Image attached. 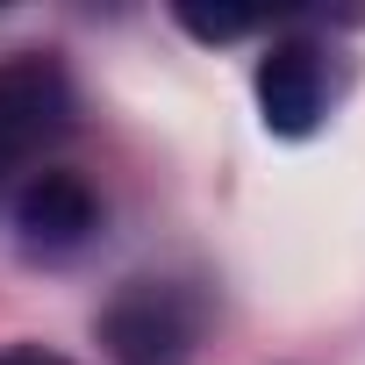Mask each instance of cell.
<instances>
[{
    "mask_svg": "<svg viewBox=\"0 0 365 365\" xmlns=\"http://www.w3.org/2000/svg\"><path fill=\"white\" fill-rule=\"evenodd\" d=\"M251 86H258V115L272 136H308L329 108V58L308 36H279V43H265Z\"/></svg>",
    "mask_w": 365,
    "mask_h": 365,
    "instance_id": "277c9868",
    "label": "cell"
},
{
    "mask_svg": "<svg viewBox=\"0 0 365 365\" xmlns=\"http://www.w3.org/2000/svg\"><path fill=\"white\" fill-rule=\"evenodd\" d=\"M72 129V79L58 58H8L0 65V187L8 172L36 165L58 136Z\"/></svg>",
    "mask_w": 365,
    "mask_h": 365,
    "instance_id": "6da1fadb",
    "label": "cell"
},
{
    "mask_svg": "<svg viewBox=\"0 0 365 365\" xmlns=\"http://www.w3.org/2000/svg\"><path fill=\"white\" fill-rule=\"evenodd\" d=\"M0 365H72V358H58V351H43V344H8Z\"/></svg>",
    "mask_w": 365,
    "mask_h": 365,
    "instance_id": "5b68a950",
    "label": "cell"
},
{
    "mask_svg": "<svg viewBox=\"0 0 365 365\" xmlns=\"http://www.w3.org/2000/svg\"><path fill=\"white\" fill-rule=\"evenodd\" d=\"M194 329H201V301L172 279H136L101 315V336H108L115 365H179L194 351Z\"/></svg>",
    "mask_w": 365,
    "mask_h": 365,
    "instance_id": "7a4b0ae2",
    "label": "cell"
},
{
    "mask_svg": "<svg viewBox=\"0 0 365 365\" xmlns=\"http://www.w3.org/2000/svg\"><path fill=\"white\" fill-rule=\"evenodd\" d=\"M93 230H101V194L79 172L43 165L15 187V244L29 258H72L93 244Z\"/></svg>",
    "mask_w": 365,
    "mask_h": 365,
    "instance_id": "3957f363",
    "label": "cell"
}]
</instances>
